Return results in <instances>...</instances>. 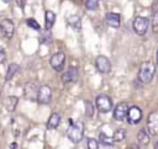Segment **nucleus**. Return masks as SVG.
I'll return each mask as SVG.
<instances>
[{
	"mask_svg": "<svg viewBox=\"0 0 158 149\" xmlns=\"http://www.w3.org/2000/svg\"><path fill=\"white\" fill-rule=\"evenodd\" d=\"M84 134V124L83 122L78 121V122H70V126L67 131V135L68 138L73 142V143H79L83 138Z\"/></svg>",
	"mask_w": 158,
	"mask_h": 149,
	"instance_id": "1",
	"label": "nucleus"
},
{
	"mask_svg": "<svg viewBox=\"0 0 158 149\" xmlns=\"http://www.w3.org/2000/svg\"><path fill=\"white\" fill-rule=\"evenodd\" d=\"M154 73H156V66H154V64H153L151 60L143 62V63L141 64V68H139L138 78H139V80H141L143 84H148V83L152 80Z\"/></svg>",
	"mask_w": 158,
	"mask_h": 149,
	"instance_id": "2",
	"label": "nucleus"
},
{
	"mask_svg": "<svg viewBox=\"0 0 158 149\" xmlns=\"http://www.w3.org/2000/svg\"><path fill=\"white\" fill-rule=\"evenodd\" d=\"M95 102H96V108L102 113H106L112 108V100L107 95H99Z\"/></svg>",
	"mask_w": 158,
	"mask_h": 149,
	"instance_id": "3",
	"label": "nucleus"
},
{
	"mask_svg": "<svg viewBox=\"0 0 158 149\" xmlns=\"http://www.w3.org/2000/svg\"><path fill=\"white\" fill-rule=\"evenodd\" d=\"M148 25H149V21L147 17H143V16H137L133 21V30L139 36H143L147 30H148Z\"/></svg>",
	"mask_w": 158,
	"mask_h": 149,
	"instance_id": "4",
	"label": "nucleus"
},
{
	"mask_svg": "<svg viewBox=\"0 0 158 149\" xmlns=\"http://www.w3.org/2000/svg\"><path fill=\"white\" fill-rule=\"evenodd\" d=\"M95 65H96V69L102 74H107L111 70V62L105 55H99L95 59Z\"/></svg>",
	"mask_w": 158,
	"mask_h": 149,
	"instance_id": "5",
	"label": "nucleus"
},
{
	"mask_svg": "<svg viewBox=\"0 0 158 149\" xmlns=\"http://www.w3.org/2000/svg\"><path fill=\"white\" fill-rule=\"evenodd\" d=\"M147 128H148V132L152 135H157L158 134V111H153L148 116Z\"/></svg>",
	"mask_w": 158,
	"mask_h": 149,
	"instance_id": "6",
	"label": "nucleus"
},
{
	"mask_svg": "<svg viewBox=\"0 0 158 149\" xmlns=\"http://www.w3.org/2000/svg\"><path fill=\"white\" fill-rule=\"evenodd\" d=\"M128 111H130V107L127 102H121L114 110V118L117 121H123L128 116Z\"/></svg>",
	"mask_w": 158,
	"mask_h": 149,
	"instance_id": "7",
	"label": "nucleus"
},
{
	"mask_svg": "<svg viewBox=\"0 0 158 149\" xmlns=\"http://www.w3.org/2000/svg\"><path fill=\"white\" fill-rule=\"evenodd\" d=\"M0 30H1V34H2L5 38L10 39V38L12 37V34H14V31H15L14 22H12L11 20H9V18L2 20L1 23H0Z\"/></svg>",
	"mask_w": 158,
	"mask_h": 149,
	"instance_id": "8",
	"label": "nucleus"
},
{
	"mask_svg": "<svg viewBox=\"0 0 158 149\" xmlns=\"http://www.w3.org/2000/svg\"><path fill=\"white\" fill-rule=\"evenodd\" d=\"M64 62H65V54L63 52H58V53L53 54L51 58V65L57 71H60L63 69Z\"/></svg>",
	"mask_w": 158,
	"mask_h": 149,
	"instance_id": "9",
	"label": "nucleus"
},
{
	"mask_svg": "<svg viewBox=\"0 0 158 149\" xmlns=\"http://www.w3.org/2000/svg\"><path fill=\"white\" fill-rule=\"evenodd\" d=\"M51 99H52V90H51V87L47 86V85H42V86L40 87V90H38L37 101H38L40 103L46 105V103H48V102L51 101Z\"/></svg>",
	"mask_w": 158,
	"mask_h": 149,
	"instance_id": "10",
	"label": "nucleus"
},
{
	"mask_svg": "<svg viewBox=\"0 0 158 149\" xmlns=\"http://www.w3.org/2000/svg\"><path fill=\"white\" fill-rule=\"evenodd\" d=\"M142 118V111L139 107L137 106H132L130 107V111H128V116H127V119L131 124H136L141 121Z\"/></svg>",
	"mask_w": 158,
	"mask_h": 149,
	"instance_id": "11",
	"label": "nucleus"
},
{
	"mask_svg": "<svg viewBox=\"0 0 158 149\" xmlns=\"http://www.w3.org/2000/svg\"><path fill=\"white\" fill-rule=\"evenodd\" d=\"M78 78V70L77 68H69L65 73H63L62 75V81L64 84H68V83H73Z\"/></svg>",
	"mask_w": 158,
	"mask_h": 149,
	"instance_id": "12",
	"label": "nucleus"
},
{
	"mask_svg": "<svg viewBox=\"0 0 158 149\" xmlns=\"http://www.w3.org/2000/svg\"><path fill=\"white\" fill-rule=\"evenodd\" d=\"M120 22H121V18H120V15L116 14V12H107L106 14V23L114 28H117L120 26Z\"/></svg>",
	"mask_w": 158,
	"mask_h": 149,
	"instance_id": "13",
	"label": "nucleus"
},
{
	"mask_svg": "<svg viewBox=\"0 0 158 149\" xmlns=\"http://www.w3.org/2000/svg\"><path fill=\"white\" fill-rule=\"evenodd\" d=\"M60 123V115L59 113H52L51 117L48 118V122H47V128L49 129H54L59 126Z\"/></svg>",
	"mask_w": 158,
	"mask_h": 149,
	"instance_id": "14",
	"label": "nucleus"
},
{
	"mask_svg": "<svg viewBox=\"0 0 158 149\" xmlns=\"http://www.w3.org/2000/svg\"><path fill=\"white\" fill-rule=\"evenodd\" d=\"M17 101H19V99L16 97V96H7L6 99H5V107H6V110L9 111V112H12L15 108H16V106H17Z\"/></svg>",
	"mask_w": 158,
	"mask_h": 149,
	"instance_id": "15",
	"label": "nucleus"
},
{
	"mask_svg": "<svg viewBox=\"0 0 158 149\" xmlns=\"http://www.w3.org/2000/svg\"><path fill=\"white\" fill-rule=\"evenodd\" d=\"M44 20H46V28L49 30V28L53 26L54 21H56V15H54V12H53V11H47V12H46V16H44Z\"/></svg>",
	"mask_w": 158,
	"mask_h": 149,
	"instance_id": "16",
	"label": "nucleus"
},
{
	"mask_svg": "<svg viewBox=\"0 0 158 149\" xmlns=\"http://www.w3.org/2000/svg\"><path fill=\"white\" fill-rule=\"evenodd\" d=\"M19 70H20V65H19V64H16V63L10 64V66H9V69H7V73H6V80L9 81V80L15 75V73H17Z\"/></svg>",
	"mask_w": 158,
	"mask_h": 149,
	"instance_id": "17",
	"label": "nucleus"
},
{
	"mask_svg": "<svg viewBox=\"0 0 158 149\" xmlns=\"http://www.w3.org/2000/svg\"><path fill=\"white\" fill-rule=\"evenodd\" d=\"M137 138H138V142L141 144H148L149 143V134L144 131V129H141L137 134Z\"/></svg>",
	"mask_w": 158,
	"mask_h": 149,
	"instance_id": "18",
	"label": "nucleus"
},
{
	"mask_svg": "<svg viewBox=\"0 0 158 149\" xmlns=\"http://www.w3.org/2000/svg\"><path fill=\"white\" fill-rule=\"evenodd\" d=\"M68 22L74 28H80V17L78 15H70V16H68Z\"/></svg>",
	"mask_w": 158,
	"mask_h": 149,
	"instance_id": "19",
	"label": "nucleus"
},
{
	"mask_svg": "<svg viewBox=\"0 0 158 149\" xmlns=\"http://www.w3.org/2000/svg\"><path fill=\"white\" fill-rule=\"evenodd\" d=\"M125 137H126L125 129L120 128V129H116V131H115V133H114V135H112V139H114V142H122V140L125 139Z\"/></svg>",
	"mask_w": 158,
	"mask_h": 149,
	"instance_id": "20",
	"label": "nucleus"
},
{
	"mask_svg": "<svg viewBox=\"0 0 158 149\" xmlns=\"http://www.w3.org/2000/svg\"><path fill=\"white\" fill-rule=\"evenodd\" d=\"M99 142H101L104 145H111L114 143V139L110 138L109 135H106L105 133H101L100 137H99Z\"/></svg>",
	"mask_w": 158,
	"mask_h": 149,
	"instance_id": "21",
	"label": "nucleus"
},
{
	"mask_svg": "<svg viewBox=\"0 0 158 149\" xmlns=\"http://www.w3.org/2000/svg\"><path fill=\"white\" fill-rule=\"evenodd\" d=\"M86 145H88V149H99V142L94 138H89Z\"/></svg>",
	"mask_w": 158,
	"mask_h": 149,
	"instance_id": "22",
	"label": "nucleus"
},
{
	"mask_svg": "<svg viewBox=\"0 0 158 149\" xmlns=\"http://www.w3.org/2000/svg\"><path fill=\"white\" fill-rule=\"evenodd\" d=\"M152 30H153L154 33H158V11L154 12L153 21H152Z\"/></svg>",
	"mask_w": 158,
	"mask_h": 149,
	"instance_id": "23",
	"label": "nucleus"
},
{
	"mask_svg": "<svg viewBox=\"0 0 158 149\" xmlns=\"http://www.w3.org/2000/svg\"><path fill=\"white\" fill-rule=\"evenodd\" d=\"M85 6L89 10H95L99 6V1H96V0H89V1L85 2Z\"/></svg>",
	"mask_w": 158,
	"mask_h": 149,
	"instance_id": "24",
	"label": "nucleus"
},
{
	"mask_svg": "<svg viewBox=\"0 0 158 149\" xmlns=\"http://www.w3.org/2000/svg\"><path fill=\"white\" fill-rule=\"evenodd\" d=\"M85 113H86V116H93V105H91V102L90 101H85Z\"/></svg>",
	"mask_w": 158,
	"mask_h": 149,
	"instance_id": "25",
	"label": "nucleus"
},
{
	"mask_svg": "<svg viewBox=\"0 0 158 149\" xmlns=\"http://www.w3.org/2000/svg\"><path fill=\"white\" fill-rule=\"evenodd\" d=\"M26 22H27V26H28V27H32V28H35V30H40V25L37 23L36 20H33V18H28Z\"/></svg>",
	"mask_w": 158,
	"mask_h": 149,
	"instance_id": "26",
	"label": "nucleus"
},
{
	"mask_svg": "<svg viewBox=\"0 0 158 149\" xmlns=\"http://www.w3.org/2000/svg\"><path fill=\"white\" fill-rule=\"evenodd\" d=\"M0 54H1V58H0V63H4V62H5V57H6V55H5V50H4L2 48H1V50H0Z\"/></svg>",
	"mask_w": 158,
	"mask_h": 149,
	"instance_id": "27",
	"label": "nucleus"
},
{
	"mask_svg": "<svg viewBox=\"0 0 158 149\" xmlns=\"http://www.w3.org/2000/svg\"><path fill=\"white\" fill-rule=\"evenodd\" d=\"M156 59H157V65H158V49H157V54H156Z\"/></svg>",
	"mask_w": 158,
	"mask_h": 149,
	"instance_id": "28",
	"label": "nucleus"
},
{
	"mask_svg": "<svg viewBox=\"0 0 158 149\" xmlns=\"http://www.w3.org/2000/svg\"><path fill=\"white\" fill-rule=\"evenodd\" d=\"M11 148H12V149H16L17 147H16V144H12V145H11Z\"/></svg>",
	"mask_w": 158,
	"mask_h": 149,
	"instance_id": "29",
	"label": "nucleus"
},
{
	"mask_svg": "<svg viewBox=\"0 0 158 149\" xmlns=\"http://www.w3.org/2000/svg\"><path fill=\"white\" fill-rule=\"evenodd\" d=\"M154 149H158V142L156 143V147H154Z\"/></svg>",
	"mask_w": 158,
	"mask_h": 149,
	"instance_id": "30",
	"label": "nucleus"
}]
</instances>
